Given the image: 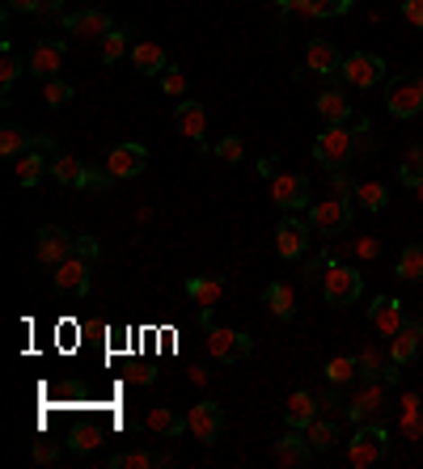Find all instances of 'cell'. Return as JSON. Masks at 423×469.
I'll list each match as a JSON object with an SVG mask.
<instances>
[{"instance_id":"3957f363","label":"cell","mask_w":423,"mask_h":469,"mask_svg":"<svg viewBox=\"0 0 423 469\" xmlns=\"http://www.w3.org/2000/svg\"><path fill=\"white\" fill-rule=\"evenodd\" d=\"M322 292L335 309H347V304H356L364 296V275H360L356 266L330 263V271H322Z\"/></svg>"},{"instance_id":"4dcf8cb0","label":"cell","mask_w":423,"mask_h":469,"mask_svg":"<svg viewBox=\"0 0 423 469\" xmlns=\"http://www.w3.org/2000/svg\"><path fill=\"white\" fill-rule=\"evenodd\" d=\"M305 440L313 444V453H330L338 444V428L330 423V419H313L310 428H305Z\"/></svg>"},{"instance_id":"b9f144b4","label":"cell","mask_w":423,"mask_h":469,"mask_svg":"<svg viewBox=\"0 0 423 469\" xmlns=\"http://www.w3.org/2000/svg\"><path fill=\"white\" fill-rule=\"evenodd\" d=\"M419 178H423V149H410L407 161H402V182H407V186H415Z\"/></svg>"},{"instance_id":"f1b7e54d","label":"cell","mask_w":423,"mask_h":469,"mask_svg":"<svg viewBox=\"0 0 423 469\" xmlns=\"http://www.w3.org/2000/svg\"><path fill=\"white\" fill-rule=\"evenodd\" d=\"M267 304H271V313L280 321H292L296 318V292H292V284L288 279H275L267 288Z\"/></svg>"},{"instance_id":"f907efd6","label":"cell","mask_w":423,"mask_h":469,"mask_svg":"<svg viewBox=\"0 0 423 469\" xmlns=\"http://www.w3.org/2000/svg\"><path fill=\"white\" fill-rule=\"evenodd\" d=\"M42 0H9V14H39Z\"/></svg>"},{"instance_id":"681fc988","label":"cell","mask_w":423,"mask_h":469,"mask_svg":"<svg viewBox=\"0 0 423 469\" xmlns=\"http://www.w3.org/2000/svg\"><path fill=\"white\" fill-rule=\"evenodd\" d=\"M377 237H360V241H356V254H360V258H377Z\"/></svg>"},{"instance_id":"d4e9b609","label":"cell","mask_w":423,"mask_h":469,"mask_svg":"<svg viewBox=\"0 0 423 469\" xmlns=\"http://www.w3.org/2000/svg\"><path fill=\"white\" fill-rule=\"evenodd\" d=\"M318 410H322V406H318V398H313V393H305V389H296L292 398H288V406H284V423H288V428H296V431H305L313 419H318Z\"/></svg>"},{"instance_id":"e0dca14e","label":"cell","mask_w":423,"mask_h":469,"mask_svg":"<svg viewBox=\"0 0 423 469\" xmlns=\"http://www.w3.org/2000/svg\"><path fill=\"white\" fill-rule=\"evenodd\" d=\"M271 456H275V465H284V469H301V465H310L313 444L305 440V431L288 428V436H284V440L271 444Z\"/></svg>"},{"instance_id":"f6af8a7d","label":"cell","mask_w":423,"mask_h":469,"mask_svg":"<svg viewBox=\"0 0 423 469\" xmlns=\"http://www.w3.org/2000/svg\"><path fill=\"white\" fill-rule=\"evenodd\" d=\"M111 169H85V178H81V186L76 191H106L111 186Z\"/></svg>"},{"instance_id":"db71d44e","label":"cell","mask_w":423,"mask_h":469,"mask_svg":"<svg viewBox=\"0 0 423 469\" xmlns=\"http://www.w3.org/2000/svg\"><path fill=\"white\" fill-rule=\"evenodd\" d=\"M186 376H191L195 385H208V373H203V368H191V373H186Z\"/></svg>"},{"instance_id":"f35d334b","label":"cell","mask_w":423,"mask_h":469,"mask_svg":"<svg viewBox=\"0 0 423 469\" xmlns=\"http://www.w3.org/2000/svg\"><path fill=\"white\" fill-rule=\"evenodd\" d=\"M42 102H47L51 111H59L64 102H72V85H68V81H59V77L42 81Z\"/></svg>"},{"instance_id":"7c38bea8","label":"cell","mask_w":423,"mask_h":469,"mask_svg":"<svg viewBox=\"0 0 423 469\" xmlns=\"http://www.w3.org/2000/svg\"><path fill=\"white\" fill-rule=\"evenodd\" d=\"M64 30H68L76 42H102L111 30H119L111 22V14H102V9H81V14L64 17Z\"/></svg>"},{"instance_id":"60d3db41","label":"cell","mask_w":423,"mask_h":469,"mask_svg":"<svg viewBox=\"0 0 423 469\" xmlns=\"http://www.w3.org/2000/svg\"><path fill=\"white\" fill-rule=\"evenodd\" d=\"M161 94L186 97V72L183 68H166V72H161Z\"/></svg>"},{"instance_id":"7a4b0ae2","label":"cell","mask_w":423,"mask_h":469,"mask_svg":"<svg viewBox=\"0 0 423 469\" xmlns=\"http://www.w3.org/2000/svg\"><path fill=\"white\" fill-rule=\"evenodd\" d=\"M385 453H390V431L381 423H356V436L347 440V461L356 469H368L385 461Z\"/></svg>"},{"instance_id":"5b68a950","label":"cell","mask_w":423,"mask_h":469,"mask_svg":"<svg viewBox=\"0 0 423 469\" xmlns=\"http://www.w3.org/2000/svg\"><path fill=\"white\" fill-rule=\"evenodd\" d=\"M310 224L318 229L322 237H335L343 233L347 224H352V199H343V194H330L322 203L310 207Z\"/></svg>"},{"instance_id":"c3c4849f","label":"cell","mask_w":423,"mask_h":469,"mask_svg":"<svg viewBox=\"0 0 423 469\" xmlns=\"http://www.w3.org/2000/svg\"><path fill=\"white\" fill-rule=\"evenodd\" d=\"M72 254H81V258L94 263V258H98V241H94V237H76V249H72Z\"/></svg>"},{"instance_id":"2e32d148","label":"cell","mask_w":423,"mask_h":469,"mask_svg":"<svg viewBox=\"0 0 423 469\" xmlns=\"http://www.w3.org/2000/svg\"><path fill=\"white\" fill-rule=\"evenodd\" d=\"M385 106H390L394 119H415V114H423L419 81H415V77H410V81H394L390 85V94H385Z\"/></svg>"},{"instance_id":"52a82bcc","label":"cell","mask_w":423,"mask_h":469,"mask_svg":"<svg viewBox=\"0 0 423 469\" xmlns=\"http://www.w3.org/2000/svg\"><path fill=\"white\" fill-rule=\"evenodd\" d=\"M186 431H191L199 444L220 440V431H225V410H220V401H195V406L186 410Z\"/></svg>"},{"instance_id":"11a10c76","label":"cell","mask_w":423,"mask_h":469,"mask_svg":"<svg viewBox=\"0 0 423 469\" xmlns=\"http://www.w3.org/2000/svg\"><path fill=\"white\" fill-rule=\"evenodd\" d=\"M415 194H419V203H423V178H419V182H415Z\"/></svg>"},{"instance_id":"603a6c76","label":"cell","mask_w":423,"mask_h":469,"mask_svg":"<svg viewBox=\"0 0 423 469\" xmlns=\"http://www.w3.org/2000/svg\"><path fill=\"white\" fill-rule=\"evenodd\" d=\"M131 68L140 72V77H161V72L169 68L166 59V47L161 42H131Z\"/></svg>"},{"instance_id":"6da1fadb","label":"cell","mask_w":423,"mask_h":469,"mask_svg":"<svg viewBox=\"0 0 423 469\" xmlns=\"http://www.w3.org/2000/svg\"><path fill=\"white\" fill-rule=\"evenodd\" d=\"M313 157H318L326 169H343L356 157V127L326 123V131L313 140Z\"/></svg>"},{"instance_id":"9c48e42d","label":"cell","mask_w":423,"mask_h":469,"mask_svg":"<svg viewBox=\"0 0 423 469\" xmlns=\"http://www.w3.org/2000/svg\"><path fill=\"white\" fill-rule=\"evenodd\" d=\"M72 249H76V237H68L59 224H42V229H39L34 258H39L42 266H59L64 258H72Z\"/></svg>"},{"instance_id":"816d5d0a","label":"cell","mask_w":423,"mask_h":469,"mask_svg":"<svg viewBox=\"0 0 423 469\" xmlns=\"http://www.w3.org/2000/svg\"><path fill=\"white\" fill-rule=\"evenodd\" d=\"M51 456H56V444H39L34 448V461H51Z\"/></svg>"},{"instance_id":"5bb4252c","label":"cell","mask_w":423,"mask_h":469,"mask_svg":"<svg viewBox=\"0 0 423 469\" xmlns=\"http://www.w3.org/2000/svg\"><path fill=\"white\" fill-rule=\"evenodd\" d=\"M225 292H229V275H191L186 279V296L199 304L203 321H208V313L216 304L225 301Z\"/></svg>"},{"instance_id":"8992f818","label":"cell","mask_w":423,"mask_h":469,"mask_svg":"<svg viewBox=\"0 0 423 469\" xmlns=\"http://www.w3.org/2000/svg\"><path fill=\"white\" fill-rule=\"evenodd\" d=\"M338 77L347 85H356V89H373V85L385 81V59L373 56V51H352V56L343 59Z\"/></svg>"},{"instance_id":"ba28073f","label":"cell","mask_w":423,"mask_h":469,"mask_svg":"<svg viewBox=\"0 0 423 469\" xmlns=\"http://www.w3.org/2000/svg\"><path fill=\"white\" fill-rule=\"evenodd\" d=\"M271 203L284 207V212H301V207H313L310 203V182L292 174V169H284L271 178Z\"/></svg>"},{"instance_id":"277c9868","label":"cell","mask_w":423,"mask_h":469,"mask_svg":"<svg viewBox=\"0 0 423 469\" xmlns=\"http://www.w3.org/2000/svg\"><path fill=\"white\" fill-rule=\"evenodd\" d=\"M254 338L246 330H229V326H208V356L220 364H241L250 359Z\"/></svg>"},{"instance_id":"7402d4cb","label":"cell","mask_w":423,"mask_h":469,"mask_svg":"<svg viewBox=\"0 0 423 469\" xmlns=\"http://www.w3.org/2000/svg\"><path fill=\"white\" fill-rule=\"evenodd\" d=\"M42 144H47V140H39V144H34L30 152L14 157V178H17V186H39L42 174H51V161L42 157Z\"/></svg>"},{"instance_id":"83f0119b","label":"cell","mask_w":423,"mask_h":469,"mask_svg":"<svg viewBox=\"0 0 423 469\" xmlns=\"http://www.w3.org/2000/svg\"><path fill=\"white\" fill-rule=\"evenodd\" d=\"M144 428L153 431V436H178V431H186V419L174 406H153V410L144 414Z\"/></svg>"},{"instance_id":"44dd1931","label":"cell","mask_w":423,"mask_h":469,"mask_svg":"<svg viewBox=\"0 0 423 469\" xmlns=\"http://www.w3.org/2000/svg\"><path fill=\"white\" fill-rule=\"evenodd\" d=\"M419 343H423V318L415 321H402V330L390 338V364H410V359L419 356Z\"/></svg>"},{"instance_id":"8fae6325","label":"cell","mask_w":423,"mask_h":469,"mask_svg":"<svg viewBox=\"0 0 423 469\" xmlns=\"http://www.w3.org/2000/svg\"><path fill=\"white\" fill-rule=\"evenodd\" d=\"M89 271H94V263L89 258H81V254H72V258H64V263L56 266V292L59 296H89Z\"/></svg>"},{"instance_id":"cb8c5ba5","label":"cell","mask_w":423,"mask_h":469,"mask_svg":"<svg viewBox=\"0 0 423 469\" xmlns=\"http://www.w3.org/2000/svg\"><path fill=\"white\" fill-rule=\"evenodd\" d=\"M275 5L296 17H338L352 9V0H275Z\"/></svg>"},{"instance_id":"8d00e7d4","label":"cell","mask_w":423,"mask_h":469,"mask_svg":"<svg viewBox=\"0 0 423 469\" xmlns=\"http://www.w3.org/2000/svg\"><path fill=\"white\" fill-rule=\"evenodd\" d=\"M356 376H360V359L356 356H335L326 364V381H330V385H347Z\"/></svg>"},{"instance_id":"4316f807","label":"cell","mask_w":423,"mask_h":469,"mask_svg":"<svg viewBox=\"0 0 423 469\" xmlns=\"http://www.w3.org/2000/svg\"><path fill=\"white\" fill-rule=\"evenodd\" d=\"M174 127L183 131L186 140H203V131H208V114H203V106L199 102H178V111H174Z\"/></svg>"},{"instance_id":"ffe728a7","label":"cell","mask_w":423,"mask_h":469,"mask_svg":"<svg viewBox=\"0 0 423 469\" xmlns=\"http://www.w3.org/2000/svg\"><path fill=\"white\" fill-rule=\"evenodd\" d=\"M305 68L313 77H335L343 68V56H338V47L330 39H310V47H305Z\"/></svg>"},{"instance_id":"7bdbcfd3","label":"cell","mask_w":423,"mask_h":469,"mask_svg":"<svg viewBox=\"0 0 423 469\" xmlns=\"http://www.w3.org/2000/svg\"><path fill=\"white\" fill-rule=\"evenodd\" d=\"M216 157H220V161H229V166H233V161H241V157H246V144H241V136H225V140H220V144H216Z\"/></svg>"},{"instance_id":"1f68e13d","label":"cell","mask_w":423,"mask_h":469,"mask_svg":"<svg viewBox=\"0 0 423 469\" xmlns=\"http://www.w3.org/2000/svg\"><path fill=\"white\" fill-rule=\"evenodd\" d=\"M34 144H39V136H30L22 127H4V131H0V157H22V152H30Z\"/></svg>"},{"instance_id":"836d02e7","label":"cell","mask_w":423,"mask_h":469,"mask_svg":"<svg viewBox=\"0 0 423 469\" xmlns=\"http://www.w3.org/2000/svg\"><path fill=\"white\" fill-rule=\"evenodd\" d=\"M153 465H169V456L140 453V448H131V453H119V456H111V469H153Z\"/></svg>"},{"instance_id":"ac0fdd59","label":"cell","mask_w":423,"mask_h":469,"mask_svg":"<svg viewBox=\"0 0 423 469\" xmlns=\"http://www.w3.org/2000/svg\"><path fill=\"white\" fill-rule=\"evenodd\" d=\"M402 321H407V313H402V301H394V296H377L368 304V326L385 338H394L402 330Z\"/></svg>"},{"instance_id":"4fadbf2b","label":"cell","mask_w":423,"mask_h":469,"mask_svg":"<svg viewBox=\"0 0 423 469\" xmlns=\"http://www.w3.org/2000/svg\"><path fill=\"white\" fill-rule=\"evenodd\" d=\"M310 229L313 224H305L301 216H284L280 229H275V249H280V258H288V263H296L305 249H310Z\"/></svg>"},{"instance_id":"e575fe53","label":"cell","mask_w":423,"mask_h":469,"mask_svg":"<svg viewBox=\"0 0 423 469\" xmlns=\"http://www.w3.org/2000/svg\"><path fill=\"white\" fill-rule=\"evenodd\" d=\"M51 178H56L59 186H81L85 166L76 161V157H68V152H64V157H56V161H51Z\"/></svg>"},{"instance_id":"d6986e66","label":"cell","mask_w":423,"mask_h":469,"mask_svg":"<svg viewBox=\"0 0 423 469\" xmlns=\"http://www.w3.org/2000/svg\"><path fill=\"white\" fill-rule=\"evenodd\" d=\"M381 410H385V389H381V381H368V385L347 401V419H352V423H373Z\"/></svg>"},{"instance_id":"74e56055","label":"cell","mask_w":423,"mask_h":469,"mask_svg":"<svg viewBox=\"0 0 423 469\" xmlns=\"http://www.w3.org/2000/svg\"><path fill=\"white\" fill-rule=\"evenodd\" d=\"M127 42H131V34H127V30H111V34L98 42L102 64H119V59L127 56Z\"/></svg>"},{"instance_id":"d6a6232c","label":"cell","mask_w":423,"mask_h":469,"mask_svg":"<svg viewBox=\"0 0 423 469\" xmlns=\"http://www.w3.org/2000/svg\"><path fill=\"white\" fill-rule=\"evenodd\" d=\"M398 279H407V284H419L423 279V246L419 241L398 254Z\"/></svg>"},{"instance_id":"484cf974","label":"cell","mask_w":423,"mask_h":469,"mask_svg":"<svg viewBox=\"0 0 423 469\" xmlns=\"http://www.w3.org/2000/svg\"><path fill=\"white\" fill-rule=\"evenodd\" d=\"M318 114H322L326 123H352L356 119L352 97L343 94V89H326V94H318Z\"/></svg>"},{"instance_id":"ab89813d","label":"cell","mask_w":423,"mask_h":469,"mask_svg":"<svg viewBox=\"0 0 423 469\" xmlns=\"http://www.w3.org/2000/svg\"><path fill=\"white\" fill-rule=\"evenodd\" d=\"M356 359H360V376H364V381H377V376L390 373V368L381 364V351H377V347H364V351H360Z\"/></svg>"},{"instance_id":"bcb514c9","label":"cell","mask_w":423,"mask_h":469,"mask_svg":"<svg viewBox=\"0 0 423 469\" xmlns=\"http://www.w3.org/2000/svg\"><path fill=\"white\" fill-rule=\"evenodd\" d=\"M402 17H407L415 30H423V0H402Z\"/></svg>"},{"instance_id":"9a60e30c","label":"cell","mask_w":423,"mask_h":469,"mask_svg":"<svg viewBox=\"0 0 423 469\" xmlns=\"http://www.w3.org/2000/svg\"><path fill=\"white\" fill-rule=\"evenodd\" d=\"M64 42H56V39H39L34 42V51H30V59H26V68H30V77H39V81H51V77H59V64H64Z\"/></svg>"},{"instance_id":"30bf717a","label":"cell","mask_w":423,"mask_h":469,"mask_svg":"<svg viewBox=\"0 0 423 469\" xmlns=\"http://www.w3.org/2000/svg\"><path fill=\"white\" fill-rule=\"evenodd\" d=\"M106 169H111L114 182H127V178H140L148 169V149L144 144H114L106 152Z\"/></svg>"},{"instance_id":"ee69618b","label":"cell","mask_w":423,"mask_h":469,"mask_svg":"<svg viewBox=\"0 0 423 469\" xmlns=\"http://www.w3.org/2000/svg\"><path fill=\"white\" fill-rule=\"evenodd\" d=\"M98 444H102V431L98 428H81L68 440V448H72V453H89V448H98Z\"/></svg>"},{"instance_id":"7dc6e473","label":"cell","mask_w":423,"mask_h":469,"mask_svg":"<svg viewBox=\"0 0 423 469\" xmlns=\"http://www.w3.org/2000/svg\"><path fill=\"white\" fill-rule=\"evenodd\" d=\"M59 14H64V0H42L34 17H42V22H59Z\"/></svg>"},{"instance_id":"d590c367","label":"cell","mask_w":423,"mask_h":469,"mask_svg":"<svg viewBox=\"0 0 423 469\" xmlns=\"http://www.w3.org/2000/svg\"><path fill=\"white\" fill-rule=\"evenodd\" d=\"M22 72H30V68L22 64V56H17L14 47L4 42V56H0V94H9V89L17 85V77H22Z\"/></svg>"},{"instance_id":"f546056e","label":"cell","mask_w":423,"mask_h":469,"mask_svg":"<svg viewBox=\"0 0 423 469\" xmlns=\"http://www.w3.org/2000/svg\"><path fill=\"white\" fill-rule=\"evenodd\" d=\"M352 199L360 207H364V212H381V207L390 203V186H385V182H356L352 186Z\"/></svg>"},{"instance_id":"f5cc1de1","label":"cell","mask_w":423,"mask_h":469,"mask_svg":"<svg viewBox=\"0 0 423 469\" xmlns=\"http://www.w3.org/2000/svg\"><path fill=\"white\" fill-rule=\"evenodd\" d=\"M258 174L263 178H275V161H258Z\"/></svg>"}]
</instances>
